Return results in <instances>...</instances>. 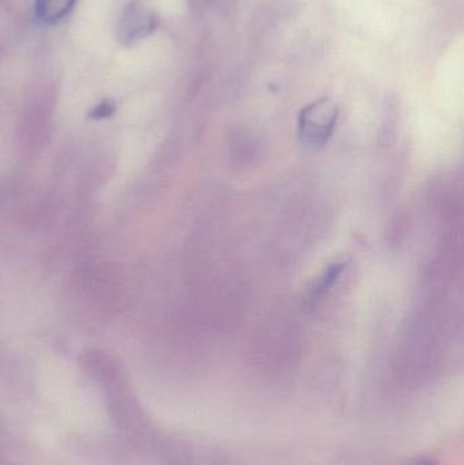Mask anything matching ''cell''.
<instances>
[{"label":"cell","mask_w":464,"mask_h":465,"mask_svg":"<svg viewBox=\"0 0 464 465\" xmlns=\"http://www.w3.org/2000/svg\"><path fill=\"white\" fill-rule=\"evenodd\" d=\"M340 111L329 100H319L305 106L299 114L300 141L305 146H324L331 138L337 125Z\"/></svg>","instance_id":"6da1fadb"},{"label":"cell","mask_w":464,"mask_h":465,"mask_svg":"<svg viewBox=\"0 0 464 465\" xmlns=\"http://www.w3.org/2000/svg\"><path fill=\"white\" fill-rule=\"evenodd\" d=\"M155 27L154 15L144 7L141 0H131L120 18L119 40L122 44H133L153 32Z\"/></svg>","instance_id":"7a4b0ae2"},{"label":"cell","mask_w":464,"mask_h":465,"mask_svg":"<svg viewBox=\"0 0 464 465\" xmlns=\"http://www.w3.org/2000/svg\"><path fill=\"white\" fill-rule=\"evenodd\" d=\"M76 0H37L35 13L46 24L63 21L75 5Z\"/></svg>","instance_id":"3957f363"},{"label":"cell","mask_w":464,"mask_h":465,"mask_svg":"<svg viewBox=\"0 0 464 465\" xmlns=\"http://www.w3.org/2000/svg\"><path fill=\"white\" fill-rule=\"evenodd\" d=\"M342 270L343 264L332 265V267L330 268L329 272H327L326 275H324L323 278L321 279V282H319L318 286H316L315 290H313V297H318V295H321V292H326V290L329 289L330 286H331L332 282H334L335 279H337L338 276L341 275ZM312 295H311V297H312Z\"/></svg>","instance_id":"277c9868"},{"label":"cell","mask_w":464,"mask_h":465,"mask_svg":"<svg viewBox=\"0 0 464 465\" xmlns=\"http://www.w3.org/2000/svg\"><path fill=\"white\" fill-rule=\"evenodd\" d=\"M116 111V105L112 101H103V103L95 105L90 112L89 116L94 120H103L111 117Z\"/></svg>","instance_id":"5b68a950"},{"label":"cell","mask_w":464,"mask_h":465,"mask_svg":"<svg viewBox=\"0 0 464 465\" xmlns=\"http://www.w3.org/2000/svg\"><path fill=\"white\" fill-rule=\"evenodd\" d=\"M417 465H436V464L433 463V461H430V460H424V461H421V463H419Z\"/></svg>","instance_id":"8992f818"}]
</instances>
